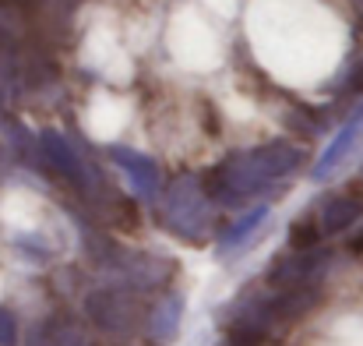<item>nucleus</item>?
Segmentation results:
<instances>
[{"label": "nucleus", "mask_w": 363, "mask_h": 346, "mask_svg": "<svg viewBox=\"0 0 363 346\" xmlns=\"http://www.w3.org/2000/svg\"><path fill=\"white\" fill-rule=\"evenodd\" d=\"M318 286H300V290H272V286H247L237 293L223 311V333L226 346H264L268 340L282 336L296 318H303L318 304Z\"/></svg>", "instance_id": "nucleus-1"}, {"label": "nucleus", "mask_w": 363, "mask_h": 346, "mask_svg": "<svg viewBox=\"0 0 363 346\" xmlns=\"http://www.w3.org/2000/svg\"><path fill=\"white\" fill-rule=\"evenodd\" d=\"M78 227H82V244H85L89 261L103 276H110L113 286H127L134 293H148V290L166 286L177 276V261H169L162 254L123 247L113 237H106V233H99L96 227H89L85 220H78Z\"/></svg>", "instance_id": "nucleus-2"}, {"label": "nucleus", "mask_w": 363, "mask_h": 346, "mask_svg": "<svg viewBox=\"0 0 363 346\" xmlns=\"http://www.w3.org/2000/svg\"><path fill=\"white\" fill-rule=\"evenodd\" d=\"M162 223L187 244H205L216 233V202L191 173L177 177L162 195Z\"/></svg>", "instance_id": "nucleus-3"}, {"label": "nucleus", "mask_w": 363, "mask_h": 346, "mask_svg": "<svg viewBox=\"0 0 363 346\" xmlns=\"http://www.w3.org/2000/svg\"><path fill=\"white\" fill-rule=\"evenodd\" d=\"M148 315H152V308L145 304V297L127 286L106 283V286H96L85 293V318L113 340H134V336L148 333Z\"/></svg>", "instance_id": "nucleus-4"}, {"label": "nucleus", "mask_w": 363, "mask_h": 346, "mask_svg": "<svg viewBox=\"0 0 363 346\" xmlns=\"http://www.w3.org/2000/svg\"><path fill=\"white\" fill-rule=\"evenodd\" d=\"M205 191L216 205H243L264 191H272V177L261 170V163L254 159V152H233L226 159H219L208 173H205Z\"/></svg>", "instance_id": "nucleus-5"}, {"label": "nucleus", "mask_w": 363, "mask_h": 346, "mask_svg": "<svg viewBox=\"0 0 363 346\" xmlns=\"http://www.w3.org/2000/svg\"><path fill=\"white\" fill-rule=\"evenodd\" d=\"M328 251H282L272 258L264 272V286L272 290H300V286H318L325 269H328Z\"/></svg>", "instance_id": "nucleus-6"}, {"label": "nucleus", "mask_w": 363, "mask_h": 346, "mask_svg": "<svg viewBox=\"0 0 363 346\" xmlns=\"http://www.w3.org/2000/svg\"><path fill=\"white\" fill-rule=\"evenodd\" d=\"M110 159L127 173V180L134 184L138 198L145 202H155L159 198V188H162V173H159V163L138 148H127V145H113L110 148Z\"/></svg>", "instance_id": "nucleus-7"}, {"label": "nucleus", "mask_w": 363, "mask_h": 346, "mask_svg": "<svg viewBox=\"0 0 363 346\" xmlns=\"http://www.w3.org/2000/svg\"><path fill=\"white\" fill-rule=\"evenodd\" d=\"M28 346H92L89 329L74 322L71 315H50L39 325H32Z\"/></svg>", "instance_id": "nucleus-8"}, {"label": "nucleus", "mask_w": 363, "mask_h": 346, "mask_svg": "<svg viewBox=\"0 0 363 346\" xmlns=\"http://www.w3.org/2000/svg\"><path fill=\"white\" fill-rule=\"evenodd\" d=\"M180 315H184V297L180 293H166L159 304H152V315H148V333L155 343H169L180 329Z\"/></svg>", "instance_id": "nucleus-9"}, {"label": "nucleus", "mask_w": 363, "mask_h": 346, "mask_svg": "<svg viewBox=\"0 0 363 346\" xmlns=\"http://www.w3.org/2000/svg\"><path fill=\"white\" fill-rule=\"evenodd\" d=\"M360 131H363V107L353 117H350V120H346L342 134H339V138H335V141L325 148V156L314 163V177H318V180H325V177H328V173H332V170H335V166L346 159V152L353 148V141L360 138Z\"/></svg>", "instance_id": "nucleus-10"}, {"label": "nucleus", "mask_w": 363, "mask_h": 346, "mask_svg": "<svg viewBox=\"0 0 363 346\" xmlns=\"http://www.w3.org/2000/svg\"><path fill=\"white\" fill-rule=\"evenodd\" d=\"M268 223V205H254L250 212H243L240 220H233L226 230L219 233V254L226 258V254H233L237 247H243L254 233H257V227H264Z\"/></svg>", "instance_id": "nucleus-11"}, {"label": "nucleus", "mask_w": 363, "mask_h": 346, "mask_svg": "<svg viewBox=\"0 0 363 346\" xmlns=\"http://www.w3.org/2000/svg\"><path fill=\"white\" fill-rule=\"evenodd\" d=\"M363 205L350 195H335L321 205V233H342L360 220Z\"/></svg>", "instance_id": "nucleus-12"}, {"label": "nucleus", "mask_w": 363, "mask_h": 346, "mask_svg": "<svg viewBox=\"0 0 363 346\" xmlns=\"http://www.w3.org/2000/svg\"><path fill=\"white\" fill-rule=\"evenodd\" d=\"M318 240H321V223L314 220V212H303L289 227V251H314Z\"/></svg>", "instance_id": "nucleus-13"}, {"label": "nucleus", "mask_w": 363, "mask_h": 346, "mask_svg": "<svg viewBox=\"0 0 363 346\" xmlns=\"http://www.w3.org/2000/svg\"><path fill=\"white\" fill-rule=\"evenodd\" d=\"M0 346H18V322L4 304H0Z\"/></svg>", "instance_id": "nucleus-14"}, {"label": "nucleus", "mask_w": 363, "mask_h": 346, "mask_svg": "<svg viewBox=\"0 0 363 346\" xmlns=\"http://www.w3.org/2000/svg\"><path fill=\"white\" fill-rule=\"evenodd\" d=\"M339 85H342V92H363V60L339 78Z\"/></svg>", "instance_id": "nucleus-15"}, {"label": "nucleus", "mask_w": 363, "mask_h": 346, "mask_svg": "<svg viewBox=\"0 0 363 346\" xmlns=\"http://www.w3.org/2000/svg\"><path fill=\"white\" fill-rule=\"evenodd\" d=\"M0 117H4V110H0Z\"/></svg>", "instance_id": "nucleus-16"}]
</instances>
